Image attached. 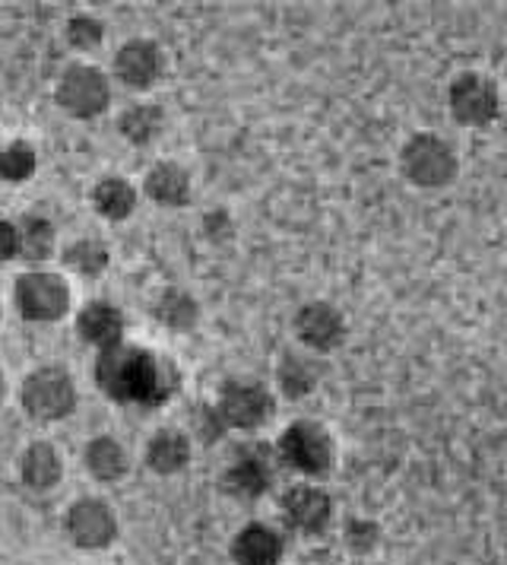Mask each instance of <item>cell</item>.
<instances>
[{
    "label": "cell",
    "instance_id": "1",
    "mask_svg": "<svg viewBox=\"0 0 507 565\" xmlns=\"http://www.w3.org/2000/svg\"><path fill=\"white\" fill-rule=\"evenodd\" d=\"M169 372L152 353L125 343L105 350L96 362V382L118 404H143V407L162 404L172 394Z\"/></svg>",
    "mask_w": 507,
    "mask_h": 565
},
{
    "label": "cell",
    "instance_id": "2",
    "mask_svg": "<svg viewBox=\"0 0 507 565\" xmlns=\"http://www.w3.org/2000/svg\"><path fill=\"white\" fill-rule=\"evenodd\" d=\"M400 169L416 188H447L460 172V162L444 137L412 134L400 150Z\"/></svg>",
    "mask_w": 507,
    "mask_h": 565
},
{
    "label": "cell",
    "instance_id": "3",
    "mask_svg": "<svg viewBox=\"0 0 507 565\" xmlns=\"http://www.w3.org/2000/svg\"><path fill=\"white\" fill-rule=\"evenodd\" d=\"M447 108H451V118L463 128H488L501 115V89L492 77L466 71L451 79Z\"/></svg>",
    "mask_w": 507,
    "mask_h": 565
},
{
    "label": "cell",
    "instance_id": "4",
    "mask_svg": "<svg viewBox=\"0 0 507 565\" xmlns=\"http://www.w3.org/2000/svg\"><path fill=\"white\" fill-rule=\"evenodd\" d=\"M279 455L289 467H295L304 477H324L333 467V438L321 426L311 419H299L292 423L282 438H279Z\"/></svg>",
    "mask_w": 507,
    "mask_h": 565
},
{
    "label": "cell",
    "instance_id": "5",
    "mask_svg": "<svg viewBox=\"0 0 507 565\" xmlns=\"http://www.w3.org/2000/svg\"><path fill=\"white\" fill-rule=\"evenodd\" d=\"M23 407L35 419H64L76 407L74 379L64 369H39L25 379Z\"/></svg>",
    "mask_w": 507,
    "mask_h": 565
},
{
    "label": "cell",
    "instance_id": "6",
    "mask_svg": "<svg viewBox=\"0 0 507 565\" xmlns=\"http://www.w3.org/2000/svg\"><path fill=\"white\" fill-rule=\"evenodd\" d=\"M13 299L17 309L25 321H57L67 315L71 306V292L67 282L57 274H23L17 286H13Z\"/></svg>",
    "mask_w": 507,
    "mask_h": 565
},
{
    "label": "cell",
    "instance_id": "7",
    "mask_svg": "<svg viewBox=\"0 0 507 565\" xmlns=\"http://www.w3.org/2000/svg\"><path fill=\"white\" fill-rule=\"evenodd\" d=\"M108 79L96 67H71L57 83V105L74 118H96L108 108Z\"/></svg>",
    "mask_w": 507,
    "mask_h": 565
},
{
    "label": "cell",
    "instance_id": "8",
    "mask_svg": "<svg viewBox=\"0 0 507 565\" xmlns=\"http://www.w3.org/2000/svg\"><path fill=\"white\" fill-rule=\"evenodd\" d=\"M277 411L273 397L260 385H228L219 397V419L231 429H260Z\"/></svg>",
    "mask_w": 507,
    "mask_h": 565
},
{
    "label": "cell",
    "instance_id": "9",
    "mask_svg": "<svg viewBox=\"0 0 507 565\" xmlns=\"http://www.w3.org/2000/svg\"><path fill=\"white\" fill-rule=\"evenodd\" d=\"M295 334H299L304 347H311L317 353H330V350L343 347V340H346V321H343V315L333 309L330 302H308L295 315Z\"/></svg>",
    "mask_w": 507,
    "mask_h": 565
},
{
    "label": "cell",
    "instance_id": "10",
    "mask_svg": "<svg viewBox=\"0 0 507 565\" xmlns=\"http://www.w3.org/2000/svg\"><path fill=\"white\" fill-rule=\"evenodd\" d=\"M282 514L285 521L302 531V534H321L330 524L333 502L324 489L317 487H292L282 495Z\"/></svg>",
    "mask_w": 507,
    "mask_h": 565
},
{
    "label": "cell",
    "instance_id": "11",
    "mask_svg": "<svg viewBox=\"0 0 507 565\" xmlns=\"http://www.w3.org/2000/svg\"><path fill=\"white\" fill-rule=\"evenodd\" d=\"M67 534L74 540L76 546L83 550H105L118 527H115V514L108 512V505L101 502H76L71 514H67Z\"/></svg>",
    "mask_w": 507,
    "mask_h": 565
},
{
    "label": "cell",
    "instance_id": "12",
    "mask_svg": "<svg viewBox=\"0 0 507 565\" xmlns=\"http://www.w3.org/2000/svg\"><path fill=\"white\" fill-rule=\"evenodd\" d=\"M159 71H162V57L152 42H127L115 57V74L130 89H150L159 79Z\"/></svg>",
    "mask_w": 507,
    "mask_h": 565
},
{
    "label": "cell",
    "instance_id": "13",
    "mask_svg": "<svg viewBox=\"0 0 507 565\" xmlns=\"http://www.w3.org/2000/svg\"><path fill=\"white\" fill-rule=\"evenodd\" d=\"M76 331L79 337L89 343V347H99L101 353L118 347L121 337H125V318L121 311L105 306V302H93L79 311V321H76Z\"/></svg>",
    "mask_w": 507,
    "mask_h": 565
},
{
    "label": "cell",
    "instance_id": "14",
    "mask_svg": "<svg viewBox=\"0 0 507 565\" xmlns=\"http://www.w3.org/2000/svg\"><path fill=\"white\" fill-rule=\"evenodd\" d=\"M279 556H282V543L263 524L245 527L231 543V559L238 565H277Z\"/></svg>",
    "mask_w": 507,
    "mask_h": 565
},
{
    "label": "cell",
    "instance_id": "15",
    "mask_svg": "<svg viewBox=\"0 0 507 565\" xmlns=\"http://www.w3.org/2000/svg\"><path fill=\"white\" fill-rule=\"evenodd\" d=\"M147 194L155 204L162 206H181L191 198V179L187 172L175 162H162L147 175Z\"/></svg>",
    "mask_w": 507,
    "mask_h": 565
},
{
    "label": "cell",
    "instance_id": "16",
    "mask_svg": "<svg viewBox=\"0 0 507 565\" xmlns=\"http://www.w3.org/2000/svg\"><path fill=\"white\" fill-rule=\"evenodd\" d=\"M23 480L32 489H51L61 480V458L48 441H35L23 455Z\"/></svg>",
    "mask_w": 507,
    "mask_h": 565
},
{
    "label": "cell",
    "instance_id": "17",
    "mask_svg": "<svg viewBox=\"0 0 507 565\" xmlns=\"http://www.w3.org/2000/svg\"><path fill=\"white\" fill-rule=\"evenodd\" d=\"M150 467L155 473H177L191 461V445L181 433H155L150 441Z\"/></svg>",
    "mask_w": 507,
    "mask_h": 565
},
{
    "label": "cell",
    "instance_id": "18",
    "mask_svg": "<svg viewBox=\"0 0 507 565\" xmlns=\"http://www.w3.org/2000/svg\"><path fill=\"white\" fill-rule=\"evenodd\" d=\"M321 382V362L299 356V353H285L282 365H279V387L289 397H304L311 394L314 385Z\"/></svg>",
    "mask_w": 507,
    "mask_h": 565
},
{
    "label": "cell",
    "instance_id": "19",
    "mask_svg": "<svg viewBox=\"0 0 507 565\" xmlns=\"http://www.w3.org/2000/svg\"><path fill=\"white\" fill-rule=\"evenodd\" d=\"M54 248V230L42 216H25L17 223V255L25 260H45Z\"/></svg>",
    "mask_w": 507,
    "mask_h": 565
},
{
    "label": "cell",
    "instance_id": "20",
    "mask_svg": "<svg viewBox=\"0 0 507 565\" xmlns=\"http://www.w3.org/2000/svg\"><path fill=\"white\" fill-rule=\"evenodd\" d=\"M93 204L108 220H127L133 213V204H137V191L125 179H105L93 191Z\"/></svg>",
    "mask_w": 507,
    "mask_h": 565
},
{
    "label": "cell",
    "instance_id": "21",
    "mask_svg": "<svg viewBox=\"0 0 507 565\" xmlns=\"http://www.w3.org/2000/svg\"><path fill=\"white\" fill-rule=\"evenodd\" d=\"M86 463H89V473L99 480H118L127 470L125 451L115 438H96L86 448Z\"/></svg>",
    "mask_w": 507,
    "mask_h": 565
},
{
    "label": "cell",
    "instance_id": "22",
    "mask_svg": "<svg viewBox=\"0 0 507 565\" xmlns=\"http://www.w3.org/2000/svg\"><path fill=\"white\" fill-rule=\"evenodd\" d=\"M165 125L162 118V108L159 105H133L127 108L125 118H121V130L130 143H150L159 137V130Z\"/></svg>",
    "mask_w": 507,
    "mask_h": 565
},
{
    "label": "cell",
    "instance_id": "23",
    "mask_svg": "<svg viewBox=\"0 0 507 565\" xmlns=\"http://www.w3.org/2000/svg\"><path fill=\"white\" fill-rule=\"evenodd\" d=\"M64 260L83 277H99L101 270H105V264H108V248L101 245L99 238H79V242H74L67 248Z\"/></svg>",
    "mask_w": 507,
    "mask_h": 565
},
{
    "label": "cell",
    "instance_id": "24",
    "mask_svg": "<svg viewBox=\"0 0 507 565\" xmlns=\"http://www.w3.org/2000/svg\"><path fill=\"white\" fill-rule=\"evenodd\" d=\"M226 483L228 489L238 492V495H260L263 489L270 487V470L260 461H254V458H245V461L235 463V467L228 470Z\"/></svg>",
    "mask_w": 507,
    "mask_h": 565
},
{
    "label": "cell",
    "instance_id": "25",
    "mask_svg": "<svg viewBox=\"0 0 507 565\" xmlns=\"http://www.w3.org/2000/svg\"><path fill=\"white\" fill-rule=\"evenodd\" d=\"M32 172H35V153H32L29 143L17 140V143H10L7 150H0V179L23 181L29 179Z\"/></svg>",
    "mask_w": 507,
    "mask_h": 565
},
{
    "label": "cell",
    "instance_id": "26",
    "mask_svg": "<svg viewBox=\"0 0 507 565\" xmlns=\"http://www.w3.org/2000/svg\"><path fill=\"white\" fill-rule=\"evenodd\" d=\"M159 318L172 328H191L197 318V306L184 292H165V299L159 306Z\"/></svg>",
    "mask_w": 507,
    "mask_h": 565
},
{
    "label": "cell",
    "instance_id": "27",
    "mask_svg": "<svg viewBox=\"0 0 507 565\" xmlns=\"http://www.w3.org/2000/svg\"><path fill=\"white\" fill-rule=\"evenodd\" d=\"M67 39L76 49H96L101 42V23L93 17H74L67 26Z\"/></svg>",
    "mask_w": 507,
    "mask_h": 565
},
{
    "label": "cell",
    "instance_id": "28",
    "mask_svg": "<svg viewBox=\"0 0 507 565\" xmlns=\"http://www.w3.org/2000/svg\"><path fill=\"white\" fill-rule=\"evenodd\" d=\"M346 540H349V546H353L355 553H368L378 543V527L371 521L355 518V521H349V527H346Z\"/></svg>",
    "mask_w": 507,
    "mask_h": 565
},
{
    "label": "cell",
    "instance_id": "29",
    "mask_svg": "<svg viewBox=\"0 0 507 565\" xmlns=\"http://www.w3.org/2000/svg\"><path fill=\"white\" fill-rule=\"evenodd\" d=\"M17 257V223L0 220V264Z\"/></svg>",
    "mask_w": 507,
    "mask_h": 565
},
{
    "label": "cell",
    "instance_id": "30",
    "mask_svg": "<svg viewBox=\"0 0 507 565\" xmlns=\"http://www.w3.org/2000/svg\"><path fill=\"white\" fill-rule=\"evenodd\" d=\"M0 397H3V375H0Z\"/></svg>",
    "mask_w": 507,
    "mask_h": 565
}]
</instances>
